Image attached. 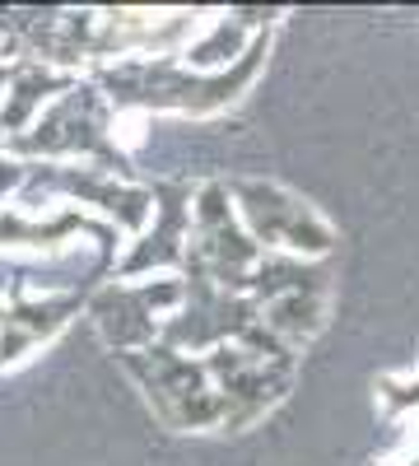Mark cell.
I'll use <instances>...</instances> for the list:
<instances>
[{
	"label": "cell",
	"mask_w": 419,
	"mask_h": 466,
	"mask_svg": "<svg viewBox=\"0 0 419 466\" xmlns=\"http://www.w3.org/2000/svg\"><path fill=\"white\" fill-rule=\"evenodd\" d=\"M377 401H383L387 415H419V373L377 378Z\"/></svg>",
	"instance_id": "cell-17"
},
{
	"label": "cell",
	"mask_w": 419,
	"mask_h": 466,
	"mask_svg": "<svg viewBox=\"0 0 419 466\" xmlns=\"http://www.w3.org/2000/svg\"><path fill=\"white\" fill-rule=\"evenodd\" d=\"M89 294H0V373L80 318Z\"/></svg>",
	"instance_id": "cell-12"
},
{
	"label": "cell",
	"mask_w": 419,
	"mask_h": 466,
	"mask_svg": "<svg viewBox=\"0 0 419 466\" xmlns=\"http://www.w3.org/2000/svg\"><path fill=\"white\" fill-rule=\"evenodd\" d=\"M201 364H205L214 392H219L224 430H247V424H256L265 410H275L289 392V378H294V369L256 364L243 345H214V350H205Z\"/></svg>",
	"instance_id": "cell-10"
},
{
	"label": "cell",
	"mask_w": 419,
	"mask_h": 466,
	"mask_svg": "<svg viewBox=\"0 0 419 466\" xmlns=\"http://www.w3.org/2000/svg\"><path fill=\"white\" fill-rule=\"evenodd\" d=\"M182 303L173 308V318H164L159 327V345L168 350H214V345H234L243 340V331H252L261 322V303H252L247 294H228L219 285H210V276L201 270V261L186 248L182 257Z\"/></svg>",
	"instance_id": "cell-5"
},
{
	"label": "cell",
	"mask_w": 419,
	"mask_h": 466,
	"mask_svg": "<svg viewBox=\"0 0 419 466\" xmlns=\"http://www.w3.org/2000/svg\"><path fill=\"white\" fill-rule=\"evenodd\" d=\"M182 303V280L177 276H155V280H107L103 289H94L85 299V308L98 322V336L117 350H145L159 340L164 313Z\"/></svg>",
	"instance_id": "cell-8"
},
{
	"label": "cell",
	"mask_w": 419,
	"mask_h": 466,
	"mask_svg": "<svg viewBox=\"0 0 419 466\" xmlns=\"http://www.w3.org/2000/svg\"><path fill=\"white\" fill-rule=\"evenodd\" d=\"M117 360L140 382V392L149 397V406H155V415L168 430H219L224 424L219 392L201 360L177 355V350L159 340L145 350H131V355H117Z\"/></svg>",
	"instance_id": "cell-3"
},
{
	"label": "cell",
	"mask_w": 419,
	"mask_h": 466,
	"mask_svg": "<svg viewBox=\"0 0 419 466\" xmlns=\"http://www.w3.org/2000/svg\"><path fill=\"white\" fill-rule=\"evenodd\" d=\"M75 80H80V75L52 70L43 61H15L10 85H5V94H0V140L24 136Z\"/></svg>",
	"instance_id": "cell-13"
},
{
	"label": "cell",
	"mask_w": 419,
	"mask_h": 466,
	"mask_svg": "<svg viewBox=\"0 0 419 466\" xmlns=\"http://www.w3.org/2000/svg\"><path fill=\"white\" fill-rule=\"evenodd\" d=\"M326 322V308L317 294H284V299H271V303H261V327L280 336L289 350L303 345V340H313Z\"/></svg>",
	"instance_id": "cell-15"
},
{
	"label": "cell",
	"mask_w": 419,
	"mask_h": 466,
	"mask_svg": "<svg viewBox=\"0 0 419 466\" xmlns=\"http://www.w3.org/2000/svg\"><path fill=\"white\" fill-rule=\"evenodd\" d=\"M19 191L24 197H33V191H43V197H65V201H75V210L112 224L117 233H131V238L149 224V215H155V191L149 187L98 173L89 164H28V177H24Z\"/></svg>",
	"instance_id": "cell-6"
},
{
	"label": "cell",
	"mask_w": 419,
	"mask_h": 466,
	"mask_svg": "<svg viewBox=\"0 0 419 466\" xmlns=\"http://www.w3.org/2000/svg\"><path fill=\"white\" fill-rule=\"evenodd\" d=\"M75 238H89L103 257L117 261L122 233L94 215H85V210L61 206L47 219H37L19 206H0V252H65Z\"/></svg>",
	"instance_id": "cell-11"
},
{
	"label": "cell",
	"mask_w": 419,
	"mask_h": 466,
	"mask_svg": "<svg viewBox=\"0 0 419 466\" xmlns=\"http://www.w3.org/2000/svg\"><path fill=\"white\" fill-rule=\"evenodd\" d=\"M155 215L131 238V248L112 261L107 280H140L155 270H182L186 243H192V187L186 182H155Z\"/></svg>",
	"instance_id": "cell-9"
},
{
	"label": "cell",
	"mask_w": 419,
	"mask_h": 466,
	"mask_svg": "<svg viewBox=\"0 0 419 466\" xmlns=\"http://www.w3.org/2000/svg\"><path fill=\"white\" fill-rule=\"evenodd\" d=\"M10 70H15V61H0V94H5V85H10Z\"/></svg>",
	"instance_id": "cell-19"
},
{
	"label": "cell",
	"mask_w": 419,
	"mask_h": 466,
	"mask_svg": "<svg viewBox=\"0 0 419 466\" xmlns=\"http://www.w3.org/2000/svg\"><path fill=\"white\" fill-rule=\"evenodd\" d=\"M24 177H28V164L10 159V154L0 149V206H5V197H15V191L24 187Z\"/></svg>",
	"instance_id": "cell-18"
},
{
	"label": "cell",
	"mask_w": 419,
	"mask_h": 466,
	"mask_svg": "<svg viewBox=\"0 0 419 466\" xmlns=\"http://www.w3.org/2000/svg\"><path fill=\"white\" fill-rule=\"evenodd\" d=\"M326 280L331 270L322 261H303V257H284V252H261V261L247 270L243 294L252 303H271L284 294H317L326 299Z\"/></svg>",
	"instance_id": "cell-14"
},
{
	"label": "cell",
	"mask_w": 419,
	"mask_h": 466,
	"mask_svg": "<svg viewBox=\"0 0 419 466\" xmlns=\"http://www.w3.org/2000/svg\"><path fill=\"white\" fill-rule=\"evenodd\" d=\"M117 112L103 103V94L89 80H75L24 136L0 140V149L10 159L28 164V159H43V164H89L98 173L112 177H126L131 159L126 149L117 145Z\"/></svg>",
	"instance_id": "cell-2"
},
{
	"label": "cell",
	"mask_w": 419,
	"mask_h": 466,
	"mask_svg": "<svg viewBox=\"0 0 419 466\" xmlns=\"http://www.w3.org/2000/svg\"><path fill=\"white\" fill-rule=\"evenodd\" d=\"M271 52V28H256L247 52L228 66V70H192L177 56H126L94 70V89L112 112H224L228 103H238L256 70Z\"/></svg>",
	"instance_id": "cell-1"
},
{
	"label": "cell",
	"mask_w": 419,
	"mask_h": 466,
	"mask_svg": "<svg viewBox=\"0 0 419 466\" xmlns=\"http://www.w3.org/2000/svg\"><path fill=\"white\" fill-rule=\"evenodd\" d=\"M256 37L252 24H228V19H214V28L201 37V43H192L182 52V66H192V70H228L243 52L247 43Z\"/></svg>",
	"instance_id": "cell-16"
},
{
	"label": "cell",
	"mask_w": 419,
	"mask_h": 466,
	"mask_svg": "<svg viewBox=\"0 0 419 466\" xmlns=\"http://www.w3.org/2000/svg\"><path fill=\"white\" fill-rule=\"evenodd\" d=\"M234 210L247 228V238L261 252H284L303 261H322L335 248V228L294 191L275 182H228Z\"/></svg>",
	"instance_id": "cell-4"
},
{
	"label": "cell",
	"mask_w": 419,
	"mask_h": 466,
	"mask_svg": "<svg viewBox=\"0 0 419 466\" xmlns=\"http://www.w3.org/2000/svg\"><path fill=\"white\" fill-rule=\"evenodd\" d=\"M186 248L201 261L210 285L243 294L247 270L261 261V248L247 238V228L234 210V197H228V182H201L192 191V243Z\"/></svg>",
	"instance_id": "cell-7"
}]
</instances>
